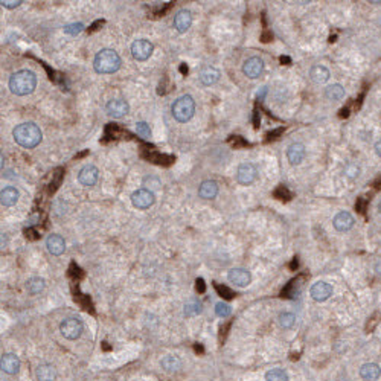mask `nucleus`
<instances>
[{"instance_id":"nucleus-1","label":"nucleus","mask_w":381,"mask_h":381,"mask_svg":"<svg viewBox=\"0 0 381 381\" xmlns=\"http://www.w3.org/2000/svg\"><path fill=\"white\" fill-rule=\"evenodd\" d=\"M12 136H14V140L20 146L28 148V150L35 148L41 142V139H43L40 127L35 125L34 122H25V124L17 125L12 131Z\"/></svg>"},{"instance_id":"nucleus-2","label":"nucleus","mask_w":381,"mask_h":381,"mask_svg":"<svg viewBox=\"0 0 381 381\" xmlns=\"http://www.w3.org/2000/svg\"><path fill=\"white\" fill-rule=\"evenodd\" d=\"M37 76L32 70H18L9 78V89L17 96H25L34 92Z\"/></svg>"},{"instance_id":"nucleus-3","label":"nucleus","mask_w":381,"mask_h":381,"mask_svg":"<svg viewBox=\"0 0 381 381\" xmlns=\"http://www.w3.org/2000/svg\"><path fill=\"white\" fill-rule=\"evenodd\" d=\"M93 67L98 73H115L121 67V58L113 49H102L95 57Z\"/></svg>"},{"instance_id":"nucleus-4","label":"nucleus","mask_w":381,"mask_h":381,"mask_svg":"<svg viewBox=\"0 0 381 381\" xmlns=\"http://www.w3.org/2000/svg\"><path fill=\"white\" fill-rule=\"evenodd\" d=\"M195 113V101L190 95L180 96L173 104V116L177 122H188Z\"/></svg>"},{"instance_id":"nucleus-5","label":"nucleus","mask_w":381,"mask_h":381,"mask_svg":"<svg viewBox=\"0 0 381 381\" xmlns=\"http://www.w3.org/2000/svg\"><path fill=\"white\" fill-rule=\"evenodd\" d=\"M82 322L76 317H67L61 322L60 325V331L63 334V337L67 338V340H76L79 338V335L82 334Z\"/></svg>"},{"instance_id":"nucleus-6","label":"nucleus","mask_w":381,"mask_h":381,"mask_svg":"<svg viewBox=\"0 0 381 381\" xmlns=\"http://www.w3.org/2000/svg\"><path fill=\"white\" fill-rule=\"evenodd\" d=\"M156 201V197L153 194V190L150 189H137L131 194V203L137 209H148L153 206Z\"/></svg>"},{"instance_id":"nucleus-7","label":"nucleus","mask_w":381,"mask_h":381,"mask_svg":"<svg viewBox=\"0 0 381 381\" xmlns=\"http://www.w3.org/2000/svg\"><path fill=\"white\" fill-rule=\"evenodd\" d=\"M153 51H154V46L148 40H145V38L136 40L134 43L131 45V54H133L134 60H137V61L148 60V58L151 57Z\"/></svg>"},{"instance_id":"nucleus-8","label":"nucleus","mask_w":381,"mask_h":381,"mask_svg":"<svg viewBox=\"0 0 381 381\" xmlns=\"http://www.w3.org/2000/svg\"><path fill=\"white\" fill-rule=\"evenodd\" d=\"M256 177H258V171H256V168H255V165H253V163L246 162V163H241L238 166V171H237L238 183L247 186V185H252L253 182H255Z\"/></svg>"},{"instance_id":"nucleus-9","label":"nucleus","mask_w":381,"mask_h":381,"mask_svg":"<svg viewBox=\"0 0 381 381\" xmlns=\"http://www.w3.org/2000/svg\"><path fill=\"white\" fill-rule=\"evenodd\" d=\"M243 72L247 78L250 79H255V78H259L261 73L264 72V61L262 58L259 57H252L249 60L244 61L243 64Z\"/></svg>"},{"instance_id":"nucleus-10","label":"nucleus","mask_w":381,"mask_h":381,"mask_svg":"<svg viewBox=\"0 0 381 381\" xmlns=\"http://www.w3.org/2000/svg\"><path fill=\"white\" fill-rule=\"evenodd\" d=\"M310 294L316 302H325L326 299H329L332 296V287L328 282L319 281L311 287Z\"/></svg>"},{"instance_id":"nucleus-11","label":"nucleus","mask_w":381,"mask_h":381,"mask_svg":"<svg viewBox=\"0 0 381 381\" xmlns=\"http://www.w3.org/2000/svg\"><path fill=\"white\" fill-rule=\"evenodd\" d=\"M105 110H107V113L112 118L119 119V118L125 116L127 113L130 112V105H128V102L124 101V99H112V101H109Z\"/></svg>"},{"instance_id":"nucleus-12","label":"nucleus","mask_w":381,"mask_h":381,"mask_svg":"<svg viewBox=\"0 0 381 381\" xmlns=\"http://www.w3.org/2000/svg\"><path fill=\"white\" fill-rule=\"evenodd\" d=\"M98 177L99 171L95 165H86L78 174V180L82 186H93L98 182Z\"/></svg>"},{"instance_id":"nucleus-13","label":"nucleus","mask_w":381,"mask_h":381,"mask_svg":"<svg viewBox=\"0 0 381 381\" xmlns=\"http://www.w3.org/2000/svg\"><path fill=\"white\" fill-rule=\"evenodd\" d=\"M227 279L237 287H247L252 281V276L246 268H232L227 273Z\"/></svg>"},{"instance_id":"nucleus-14","label":"nucleus","mask_w":381,"mask_h":381,"mask_svg":"<svg viewBox=\"0 0 381 381\" xmlns=\"http://www.w3.org/2000/svg\"><path fill=\"white\" fill-rule=\"evenodd\" d=\"M2 371L8 375H15L20 371V360L15 354H3L0 362Z\"/></svg>"},{"instance_id":"nucleus-15","label":"nucleus","mask_w":381,"mask_h":381,"mask_svg":"<svg viewBox=\"0 0 381 381\" xmlns=\"http://www.w3.org/2000/svg\"><path fill=\"white\" fill-rule=\"evenodd\" d=\"M354 223H355V220H354V217L349 212H338L334 217V220H332V224H334V227L338 232H348V230H351L354 227Z\"/></svg>"},{"instance_id":"nucleus-16","label":"nucleus","mask_w":381,"mask_h":381,"mask_svg":"<svg viewBox=\"0 0 381 381\" xmlns=\"http://www.w3.org/2000/svg\"><path fill=\"white\" fill-rule=\"evenodd\" d=\"M46 247H48V252L51 253V255L60 256L66 250V243H64V240H63V237H60V235H49L48 240H46Z\"/></svg>"},{"instance_id":"nucleus-17","label":"nucleus","mask_w":381,"mask_h":381,"mask_svg":"<svg viewBox=\"0 0 381 381\" xmlns=\"http://www.w3.org/2000/svg\"><path fill=\"white\" fill-rule=\"evenodd\" d=\"M190 25H192V15H190V12L188 9H182V11H179L176 14V17H174V28L180 34L186 32L190 28Z\"/></svg>"},{"instance_id":"nucleus-18","label":"nucleus","mask_w":381,"mask_h":381,"mask_svg":"<svg viewBox=\"0 0 381 381\" xmlns=\"http://www.w3.org/2000/svg\"><path fill=\"white\" fill-rule=\"evenodd\" d=\"M287 157L291 165H299L305 159V146L299 142L291 143L287 150Z\"/></svg>"},{"instance_id":"nucleus-19","label":"nucleus","mask_w":381,"mask_h":381,"mask_svg":"<svg viewBox=\"0 0 381 381\" xmlns=\"http://www.w3.org/2000/svg\"><path fill=\"white\" fill-rule=\"evenodd\" d=\"M218 194V183L214 180H206L198 188V195L204 200H212Z\"/></svg>"},{"instance_id":"nucleus-20","label":"nucleus","mask_w":381,"mask_h":381,"mask_svg":"<svg viewBox=\"0 0 381 381\" xmlns=\"http://www.w3.org/2000/svg\"><path fill=\"white\" fill-rule=\"evenodd\" d=\"M381 375V368L377 363H366L360 368V377L365 381H377Z\"/></svg>"},{"instance_id":"nucleus-21","label":"nucleus","mask_w":381,"mask_h":381,"mask_svg":"<svg viewBox=\"0 0 381 381\" xmlns=\"http://www.w3.org/2000/svg\"><path fill=\"white\" fill-rule=\"evenodd\" d=\"M198 78H200V81H201L203 86H214V84L220 79V72H218L215 67L207 66V67H204V69L200 72Z\"/></svg>"},{"instance_id":"nucleus-22","label":"nucleus","mask_w":381,"mask_h":381,"mask_svg":"<svg viewBox=\"0 0 381 381\" xmlns=\"http://www.w3.org/2000/svg\"><path fill=\"white\" fill-rule=\"evenodd\" d=\"M37 380L38 381H55L57 380V369L55 366L45 363L37 368Z\"/></svg>"},{"instance_id":"nucleus-23","label":"nucleus","mask_w":381,"mask_h":381,"mask_svg":"<svg viewBox=\"0 0 381 381\" xmlns=\"http://www.w3.org/2000/svg\"><path fill=\"white\" fill-rule=\"evenodd\" d=\"M0 201H2L3 206L11 207L18 201V190L14 186H6L5 189H2V194H0Z\"/></svg>"},{"instance_id":"nucleus-24","label":"nucleus","mask_w":381,"mask_h":381,"mask_svg":"<svg viewBox=\"0 0 381 381\" xmlns=\"http://www.w3.org/2000/svg\"><path fill=\"white\" fill-rule=\"evenodd\" d=\"M310 78L317 84H323L329 79V70L323 66H313L310 70Z\"/></svg>"},{"instance_id":"nucleus-25","label":"nucleus","mask_w":381,"mask_h":381,"mask_svg":"<svg viewBox=\"0 0 381 381\" xmlns=\"http://www.w3.org/2000/svg\"><path fill=\"white\" fill-rule=\"evenodd\" d=\"M162 368L166 372H177L182 368V362H180V358L176 357V355H166L162 360Z\"/></svg>"},{"instance_id":"nucleus-26","label":"nucleus","mask_w":381,"mask_h":381,"mask_svg":"<svg viewBox=\"0 0 381 381\" xmlns=\"http://www.w3.org/2000/svg\"><path fill=\"white\" fill-rule=\"evenodd\" d=\"M45 285H46V282H45L43 278H31L26 282V290H28L29 294L35 296V294H38V293H41L45 290Z\"/></svg>"},{"instance_id":"nucleus-27","label":"nucleus","mask_w":381,"mask_h":381,"mask_svg":"<svg viewBox=\"0 0 381 381\" xmlns=\"http://www.w3.org/2000/svg\"><path fill=\"white\" fill-rule=\"evenodd\" d=\"M325 96L329 101H340L342 98H345V89H343V86H340V84H332V86H329L326 89Z\"/></svg>"},{"instance_id":"nucleus-28","label":"nucleus","mask_w":381,"mask_h":381,"mask_svg":"<svg viewBox=\"0 0 381 381\" xmlns=\"http://www.w3.org/2000/svg\"><path fill=\"white\" fill-rule=\"evenodd\" d=\"M201 311H203V304L200 301L192 299V301L186 302V305H185V316H188V317L198 316Z\"/></svg>"},{"instance_id":"nucleus-29","label":"nucleus","mask_w":381,"mask_h":381,"mask_svg":"<svg viewBox=\"0 0 381 381\" xmlns=\"http://www.w3.org/2000/svg\"><path fill=\"white\" fill-rule=\"evenodd\" d=\"M265 381H288V374L282 369H271L265 374Z\"/></svg>"},{"instance_id":"nucleus-30","label":"nucleus","mask_w":381,"mask_h":381,"mask_svg":"<svg viewBox=\"0 0 381 381\" xmlns=\"http://www.w3.org/2000/svg\"><path fill=\"white\" fill-rule=\"evenodd\" d=\"M278 322H279V326H281V328L290 329V328H293L294 323H296V317H294V314H291V313H282V314L279 316Z\"/></svg>"},{"instance_id":"nucleus-31","label":"nucleus","mask_w":381,"mask_h":381,"mask_svg":"<svg viewBox=\"0 0 381 381\" xmlns=\"http://www.w3.org/2000/svg\"><path fill=\"white\" fill-rule=\"evenodd\" d=\"M136 131L142 139H150L151 137V130H150V125L146 122H137L136 124Z\"/></svg>"},{"instance_id":"nucleus-32","label":"nucleus","mask_w":381,"mask_h":381,"mask_svg":"<svg viewBox=\"0 0 381 381\" xmlns=\"http://www.w3.org/2000/svg\"><path fill=\"white\" fill-rule=\"evenodd\" d=\"M82 31H84V25L82 23H70V25L64 26V32L67 35H78Z\"/></svg>"},{"instance_id":"nucleus-33","label":"nucleus","mask_w":381,"mask_h":381,"mask_svg":"<svg viewBox=\"0 0 381 381\" xmlns=\"http://www.w3.org/2000/svg\"><path fill=\"white\" fill-rule=\"evenodd\" d=\"M215 313H217V316H220V317H229L230 313H232V310H230V307H229L227 304L218 302V304L215 305Z\"/></svg>"},{"instance_id":"nucleus-34","label":"nucleus","mask_w":381,"mask_h":381,"mask_svg":"<svg viewBox=\"0 0 381 381\" xmlns=\"http://www.w3.org/2000/svg\"><path fill=\"white\" fill-rule=\"evenodd\" d=\"M215 288H217V291H218L221 296H224L226 299H232V298H234V291H232V290H229L227 287H220V285H215Z\"/></svg>"},{"instance_id":"nucleus-35","label":"nucleus","mask_w":381,"mask_h":381,"mask_svg":"<svg viewBox=\"0 0 381 381\" xmlns=\"http://www.w3.org/2000/svg\"><path fill=\"white\" fill-rule=\"evenodd\" d=\"M345 173L349 176V177H358V173H360V169H358V166L357 165H348L346 166V169H345Z\"/></svg>"},{"instance_id":"nucleus-36","label":"nucleus","mask_w":381,"mask_h":381,"mask_svg":"<svg viewBox=\"0 0 381 381\" xmlns=\"http://www.w3.org/2000/svg\"><path fill=\"white\" fill-rule=\"evenodd\" d=\"M274 195H276L278 198H281V200H288V198L291 197V194L288 192V190H287L284 186H281V188L276 190V192H274Z\"/></svg>"},{"instance_id":"nucleus-37","label":"nucleus","mask_w":381,"mask_h":381,"mask_svg":"<svg viewBox=\"0 0 381 381\" xmlns=\"http://www.w3.org/2000/svg\"><path fill=\"white\" fill-rule=\"evenodd\" d=\"M2 6L3 8H8V9H12V8H17V6H20V3H22V0H2Z\"/></svg>"},{"instance_id":"nucleus-38","label":"nucleus","mask_w":381,"mask_h":381,"mask_svg":"<svg viewBox=\"0 0 381 381\" xmlns=\"http://www.w3.org/2000/svg\"><path fill=\"white\" fill-rule=\"evenodd\" d=\"M284 133V128H278V130H274V131H270L268 134H267V140H270V139H276L279 134H282Z\"/></svg>"},{"instance_id":"nucleus-39","label":"nucleus","mask_w":381,"mask_h":381,"mask_svg":"<svg viewBox=\"0 0 381 381\" xmlns=\"http://www.w3.org/2000/svg\"><path fill=\"white\" fill-rule=\"evenodd\" d=\"M204 288H206V287H204V281H203L201 278H200V279H197V291L203 293V291H204Z\"/></svg>"},{"instance_id":"nucleus-40","label":"nucleus","mask_w":381,"mask_h":381,"mask_svg":"<svg viewBox=\"0 0 381 381\" xmlns=\"http://www.w3.org/2000/svg\"><path fill=\"white\" fill-rule=\"evenodd\" d=\"M365 203H366V201H365V200H363V198H360V200H358V201H357V204H355V207H357V209H358V210H360V212H363V209H365Z\"/></svg>"},{"instance_id":"nucleus-41","label":"nucleus","mask_w":381,"mask_h":381,"mask_svg":"<svg viewBox=\"0 0 381 381\" xmlns=\"http://www.w3.org/2000/svg\"><path fill=\"white\" fill-rule=\"evenodd\" d=\"M375 153H377L378 157H381V140H378V142L375 143Z\"/></svg>"},{"instance_id":"nucleus-42","label":"nucleus","mask_w":381,"mask_h":381,"mask_svg":"<svg viewBox=\"0 0 381 381\" xmlns=\"http://www.w3.org/2000/svg\"><path fill=\"white\" fill-rule=\"evenodd\" d=\"M375 271L381 276V259H378V261L375 262Z\"/></svg>"},{"instance_id":"nucleus-43","label":"nucleus","mask_w":381,"mask_h":381,"mask_svg":"<svg viewBox=\"0 0 381 381\" xmlns=\"http://www.w3.org/2000/svg\"><path fill=\"white\" fill-rule=\"evenodd\" d=\"M349 116V110L348 109H342L340 110V118H348Z\"/></svg>"},{"instance_id":"nucleus-44","label":"nucleus","mask_w":381,"mask_h":381,"mask_svg":"<svg viewBox=\"0 0 381 381\" xmlns=\"http://www.w3.org/2000/svg\"><path fill=\"white\" fill-rule=\"evenodd\" d=\"M253 122H255V127L258 128V127H259V122H261V118H259V115H258V113H255V121H253Z\"/></svg>"},{"instance_id":"nucleus-45","label":"nucleus","mask_w":381,"mask_h":381,"mask_svg":"<svg viewBox=\"0 0 381 381\" xmlns=\"http://www.w3.org/2000/svg\"><path fill=\"white\" fill-rule=\"evenodd\" d=\"M270 38H271V34H268V32H265L262 35V41H265V43H267V41H270Z\"/></svg>"},{"instance_id":"nucleus-46","label":"nucleus","mask_w":381,"mask_h":381,"mask_svg":"<svg viewBox=\"0 0 381 381\" xmlns=\"http://www.w3.org/2000/svg\"><path fill=\"white\" fill-rule=\"evenodd\" d=\"M291 60L288 58V57H281V63H282V64H284V63H290Z\"/></svg>"},{"instance_id":"nucleus-47","label":"nucleus","mask_w":381,"mask_h":381,"mask_svg":"<svg viewBox=\"0 0 381 381\" xmlns=\"http://www.w3.org/2000/svg\"><path fill=\"white\" fill-rule=\"evenodd\" d=\"M182 73H188V67H185V64L182 66Z\"/></svg>"},{"instance_id":"nucleus-48","label":"nucleus","mask_w":381,"mask_h":381,"mask_svg":"<svg viewBox=\"0 0 381 381\" xmlns=\"http://www.w3.org/2000/svg\"><path fill=\"white\" fill-rule=\"evenodd\" d=\"M378 209H380V212H381V203H380V206H378Z\"/></svg>"}]
</instances>
